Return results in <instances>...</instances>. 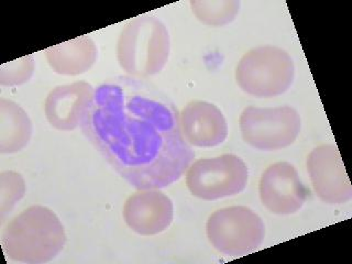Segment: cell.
Returning <instances> with one entry per match:
<instances>
[{"mask_svg":"<svg viewBox=\"0 0 352 264\" xmlns=\"http://www.w3.org/2000/svg\"><path fill=\"white\" fill-rule=\"evenodd\" d=\"M80 126L108 164L137 190L170 186L195 159L175 104L146 80H104L94 89Z\"/></svg>","mask_w":352,"mask_h":264,"instance_id":"1","label":"cell"},{"mask_svg":"<svg viewBox=\"0 0 352 264\" xmlns=\"http://www.w3.org/2000/svg\"><path fill=\"white\" fill-rule=\"evenodd\" d=\"M65 243V230L60 218L41 205H33L16 216L1 234L6 256L20 263L52 261Z\"/></svg>","mask_w":352,"mask_h":264,"instance_id":"2","label":"cell"},{"mask_svg":"<svg viewBox=\"0 0 352 264\" xmlns=\"http://www.w3.org/2000/svg\"><path fill=\"white\" fill-rule=\"evenodd\" d=\"M168 28L151 14L137 16L124 25L117 41V60L128 76L146 80L159 74L170 58Z\"/></svg>","mask_w":352,"mask_h":264,"instance_id":"3","label":"cell"},{"mask_svg":"<svg viewBox=\"0 0 352 264\" xmlns=\"http://www.w3.org/2000/svg\"><path fill=\"white\" fill-rule=\"evenodd\" d=\"M295 78V65L285 50L262 45L249 50L236 69L242 91L256 98H273L289 91Z\"/></svg>","mask_w":352,"mask_h":264,"instance_id":"4","label":"cell"},{"mask_svg":"<svg viewBox=\"0 0 352 264\" xmlns=\"http://www.w3.org/2000/svg\"><path fill=\"white\" fill-rule=\"evenodd\" d=\"M206 234L209 242L220 253L243 256L261 247L265 238V225L249 207H225L209 216Z\"/></svg>","mask_w":352,"mask_h":264,"instance_id":"5","label":"cell"},{"mask_svg":"<svg viewBox=\"0 0 352 264\" xmlns=\"http://www.w3.org/2000/svg\"><path fill=\"white\" fill-rule=\"evenodd\" d=\"M239 126L242 139L249 146L261 151H278L296 141L302 119L291 106H249L240 115Z\"/></svg>","mask_w":352,"mask_h":264,"instance_id":"6","label":"cell"},{"mask_svg":"<svg viewBox=\"0 0 352 264\" xmlns=\"http://www.w3.org/2000/svg\"><path fill=\"white\" fill-rule=\"evenodd\" d=\"M249 168L234 154L197 160L187 168L186 185L192 195L203 201H217L245 190Z\"/></svg>","mask_w":352,"mask_h":264,"instance_id":"7","label":"cell"},{"mask_svg":"<svg viewBox=\"0 0 352 264\" xmlns=\"http://www.w3.org/2000/svg\"><path fill=\"white\" fill-rule=\"evenodd\" d=\"M308 174L314 190L320 201L329 205H341L352 198V186L335 144H322L308 154Z\"/></svg>","mask_w":352,"mask_h":264,"instance_id":"8","label":"cell"},{"mask_svg":"<svg viewBox=\"0 0 352 264\" xmlns=\"http://www.w3.org/2000/svg\"><path fill=\"white\" fill-rule=\"evenodd\" d=\"M258 194L263 206L278 216L295 214L307 199V190L296 168L285 161L273 163L264 170Z\"/></svg>","mask_w":352,"mask_h":264,"instance_id":"9","label":"cell"},{"mask_svg":"<svg viewBox=\"0 0 352 264\" xmlns=\"http://www.w3.org/2000/svg\"><path fill=\"white\" fill-rule=\"evenodd\" d=\"M124 223L143 236H155L170 227L174 218L173 201L160 190H138L124 205Z\"/></svg>","mask_w":352,"mask_h":264,"instance_id":"10","label":"cell"},{"mask_svg":"<svg viewBox=\"0 0 352 264\" xmlns=\"http://www.w3.org/2000/svg\"><path fill=\"white\" fill-rule=\"evenodd\" d=\"M182 133L190 146L214 148L228 137V124L221 110L205 100H192L179 113Z\"/></svg>","mask_w":352,"mask_h":264,"instance_id":"11","label":"cell"},{"mask_svg":"<svg viewBox=\"0 0 352 264\" xmlns=\"http://www.w3.org/2000/svg\"><path fill=\"white\" fill-rule=\"evenodd\" d=\"M94 89L89 82L82 80L53 88L44 104L49 124L60 131L76 129Z\"/></svg>","mask_w":352,"mask_h":264,"instance_id":"12","label":"cell"},{"mask_svg":"<svg viewBox=\"0 0 352 264\" xmlns=\"http://www.w3.org/2000/svg\"><path fill=\"white\" fill-rule=\"evenodd\" d=\"M44 53L55 73L74 76L91 69L97 60L98 49L91 36H82L49 47Z\"/></svg>","mask_w":352,"mask_h":264,"instance_id":"13","label":"cell"},{"mask_svg":"<svg viewBox=\"0 0 352 264\" xmlns=\"http://www.w3.org/2000/svg\"><path fill=\"white\" fill-rule=\"evenodd\" d=\"M33 126L25 110L9 99L0 98V153L21 151L30 142Z\"/></svg>","mask_w":352,"mask_h":264,"instance_id":"14","label":"cell"},{"mask_svg":"<svg viewBox=\"0 0 352 264\" xmlns=\"http://www.w3.org/2000/svg\"><path fill=\"white\" fill-rule=\"evenodd\" d=\"M190 8L197 20L209 27H223L236 19L240 11L238 0H192Z\"/></svg>","mask_w":352,"mask_h":264,"instance_id":"15","label":"cell"},{"mask_svg":"<svg viewBox=\"0 0 352 264\" xmlns=\"http://www.w3.org/2000/svg\"><path fill=\"white\" fill-rule=\"evenodd\" d=\"M25 194V182L21 174L14 170H5L0 173V219L5 221L18 201Z\"/></svg>","mask_w":352,"mask_h":264,"instance_id":"16","label":"cell"},{"mask_svg":"<svg viewBox=\"0 0 352 264\" xmlns=\"http://www.w3.org/2000/svg\"><path fill=\"white\" fill-rule=\"evenodd\" d=\"M34 72L33 55H27L0 66V84L18 86L29 82Z\"/></svg>","mask_w":352,"mask_h":264,"instance_id":"17","label":"cell"}]
</instances>
